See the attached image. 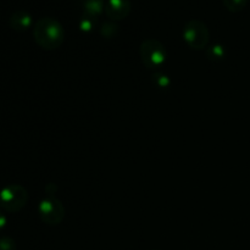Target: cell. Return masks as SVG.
I'll return each mask as SVG.
<instances>
[{
	"label": "cell",
	"mask_w": 250,
	"mask_h": 250,
	"mask_svg": "<svg viewBox=\"0 0 250 250\" xmlns=\"http://www.w3.org/2000/svg\"><path fill=\"white\" fill-rule=\"evenodd\" d=\"M33 37L41 48L45 50H55L60 48L65 41V29L54 17H42L34 24Z\"/></svg>",
	"instance_id": "cell-1"
},
{
	"label": "cell",
	"mask_w": 250,
	"mask_h": 250,
	"mask_svg": "<svg viewBox=\"0 0 250 250\" xmlns=\"http://www.w3.org/2000/svg\"><path fill=\"white\" fill-rule=\"evenodd\" d=\"M28 200L26 188L20 185H9L0 190V208L7 212L22 210Z\"/></svg>",
	"instance_id": "cell-2"
},
{
	"label": "cell",
	"mask_w": 250,
	"mask_h": 250,
	"mask_svg": "<svg viewBox=\"0 0 250 250\" xmlns=\"http://www.w3.org/2000/svg\"><path fill=\"white\" fill-rule=\"evenodd\" d=\"M183 39L189 48L202 50L210 41L209 28L200 20H190L183 28Z\"/></svg>",
	"instance_id": "cell-3"
},
{
	"label": "cell",
	"mask_w": 250,
	"mask_h": 250,
	"mask_svg": "<svg viewBox=\"0 0 250 250\" xmlns=\"http://www.w3.org/2000/svg\"><path fill=\"white\" fill-rule=\"evenodd\" d=\"M142 62L148 68H156L166 61V49L161 42L156 39H146L139 48Z\"/></svg>",
	"instance_id": "cell-4"
},
{
	"label": "cell",
	"mask_w": 250,
	"mask_h": 250,
	"mask_svg": "<svg viewBox=\"0 0 250 250\" xmlns=\"http://www.w3.org/2000/svg\"><path fill=\"white\" fill-rule=\"evenodd\" d=\"M41 219L48 225H59L65 217V208L60 200L55 198H45L38 205Z\"/></svg>",
	"instance_id": "cell-5"
},
{
	"label": "cell",
	"mask_w": 250,
	"mask_h": 250,
	"mask_svg": "<svg viewBox=\"0 0 250 250\" xmlns=\"http://www.w3.org/2000/svg\"><path fill=\"white\" fill-rule=\"evenodd\" d=\"M132 4L129 0H107L105 12L111 20H124L131 12Z\"/></svg>",
	"instance_id": "cell-6"
},
{
	"label": "cell",
	"mask_w": 250,
	"mask_h": 250,
	"mask_svg": "<svg viewBox=\"0 0 250 250\" xmlns=\"http://www.w3.org/2000/svg\"><path fill=\"white\" fill-rule=\"evenodd\" d=\"M9 24L15 31L23 32L29 28V26L32 24V16L29 15V12L24 11V10H19L10 16Z\"/></svg>",
	"instance_id": "cell-7"
},
{
	"label": "cell",
	"mask_w": 250,
	"mask_h": 250,
	"mask_svg": "<svg viewBox=\"0 0 250 250\" xmlns=\"http://www.w3.org/2000/svg\"><path fill=\"white\" fill-rule=\"evenodd\" d=\"M83 10L89 16H98L105 10V1L104 0H81Z\"/></svg>",
	"instance_id": "cell-8"
},
{
	"label": "cell",
	"mask_w": 250,
	"mask_h": 250,
	"mask_svg": "<svg viewBox=\"0 0 250 250\" xmlns=\"http://www.w3.org/2000/svg\"><path fill=\"white\" fill-rule=\"evenodd\" d=\"M225 7L231 12H238L248 4V0H222Z\"/></svg>",
	"instance_id": "cell-9"
},
{
	"label": "cell",
	"mask_w": 250,
	"mask_h": 250,
	"mask_svg": "<svg viewBox=\"0 0 250 250\" xmlns=\"http://www.w3.org/2000/svg\"><path fill=\"white\" fill-rule=\"evenodd\" d=\"M94 19L95 17L89 16V15H87V14L83 15V17L81 19V21H80L81 29H82V31H85V32L92 31V28L94 27V23H95Z\"/></svg>",
	"instance_id": "cell-10"
},
{
	"label": "cell",
	"mask_w": 250,
	"mask_h": 250,
	"mask_svg": "<svg viewBox=\"0 0 250 250\" xmlns=\"http://www.w3.org/2000/svg\"><path fill=\"white\" fill-rule=\"evenodd\" d=\"M0 250H16V243L11 237L0 238Z\"/></svg>",
	"instance_id": "cell-11"
},
{
	"label": "cell",
	"mask_w": 250,
	"mask_h": 250,
	"mask_svg": "<svg viewBox=\"0 0 250 250\" xmlns=\"http://www.w3.org/2000/svg\"><path fill=\"white\" fill-rule=\"evenodd\" d=\"M100 31H102L103 36L111 37V36H114L115 33H116L117 26L115 23H112V22H104Z\"/></svg>",
	"instance_id": "cell-12"
},
{
	"label": "cell",
	"mask_w": 250,
	"mask_h": 250,
	"mask_svg": "<svg viewBox=\"0 0 250 250\" xmlns=\"http://www.w3.org/2000/svg\"><path fill=\"white\" fill-rule=\"evenodd\" d=\"M154 77V82L158 87L160 88H166L170 85V80H168L167 76L163 75V73H156V75L153 76Z\"/></svg>",
	"instance_id": "cell-13"
},
{
	"label": "cell",
	"mask_w": 250,
	"mask_h": 250,
	"mask_svg": "<svg viewBox=\"0 0 250 250\" xmlns=\"http://www.w3.org/2000/svg\"><path fill=\"white\" fill-rule=\"evenodd\" d=\"M225 55V50L221 45L216 44L209 49V58L211 59H222Z\"/></svg>",
	"instance_id": "cell-14"
},
{
	"label": "cell",
	"mask_w": 250,
	"mask_h": 250,
	"mask_svg": "<svg viewBox=\"0 0 250 250\" xmlns=\"http://www.w3.org/2000/svg\"><path fill=\"white\" fill-rule=\"evenodd\" d=\"M6 224H7L6 216H5V215L0 211V231H2V229L6 227Z\"/></svg>",
	"instance_id": "cell-15"
}]
</instances>
